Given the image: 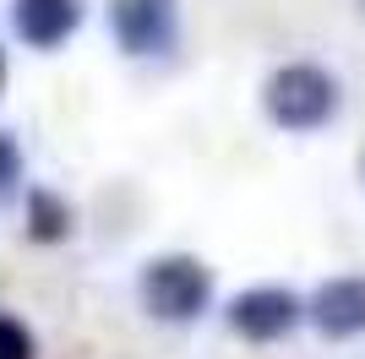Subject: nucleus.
Listing matches in <instances>:
<instances>
[{
	"mask_svg": "<svg viewBox=\"0 0 365 359\" xmlns=\"http://www.w3.org/2000/svg\"><path fill=\"white\" fill-rule=\"evenodd\" d=\"M338 109V82L322 66H284L267 82V115L284 125V131H317L327 125V115Z\"/></svg>",
	"mask_w": 365,
	"mask_h": 359,
	"instance_id": "nucleus-1",
	"label": "nucleus"
},
{
	"mask_svg": "<svg viewBox=\"0 0 365 359\" xmlns=\"http://www.w3.org/2000/svg\"><path fill=\"white\" fill-rule=\"evenodd\" d=\"M207 288H213L207 272L197 261H185V256H164V261H153L142 272V294H148V305L164 321H191L207 305Z\"/></svg>",
	"mask_w": 365,
	"mask_h": 359,
	"instance_id": "nucleus-2",
	"label": "nucleus"
},
{
	"mask_svg": "<svg viewBox=\"0 0 365 359\" xmlns=\"http://www.w3.org/2000/svg\"><path fill=\"white\" fill-rule=\"evenodd\" d=\"M294 321H300V299L284 294V288H251V294H240L229 305V327L240 338H251V343H273Z\"/></svg>",
	"mask_w": 365,
	"mask_h": 359,
	"instance_id": "nucleus-3",
	"label": "nucleus"
},
{
	"mask_svg": "<svg viewBox=\"0 0 365 359\" xmlns=\"http://www.w3.org/2000/svg\"><path fill=\"white\" fill-rule=\"evenodd\" d=\"M115 38L131 55H164L175 44V6L169 0H115Z\"/></svg>",
	"mask_w": 365,
	"mask_h": 359,
	"instance_id": "nucleus-4",
	"label": "nucleus"
},
{
	"mask_svg": "<svg viewBox=\"0 0 365 359\" xmlns=\"http://www.w3.org/2000/svg\"><path fill=\"white\" fill-rule=\"evenodd\" d=\"M311 321L327 338H354L365 332V278H333L311 299Z\"/></svg>",
	"mask_w": 365,
	"mask_h": 359,
	"instance_id": "nucleus-5",
	"label": "nucleus"
},
{
	"mask_svg": "<svg viewBox=\"0 0 365 359\" xmlns=\"http://www.w3.org/2000/svg\"><path fill=\"white\" fill-rule=\"evenodd\" d=\"M76 16H82L76 0H16V33L38 49L61 44L66 33L76 28Z\"/></svg>",
	"mask_w": 365,
	"mask_h": 359,
	"instance_id": "nucleus-6",
	"label": "nucleus"
},
{
	"mask_svg": "<svg viewBox=\"0 0 365 359\" xmlns=\"http://www.w3.org/2000/svg\"><path fill=\"white\" fill-rule=\"evenodd\" d=\"M0 359H33L28 332L16 327V321H6V316H0Z\"/></svg>",
	"mask_w": 365,
	"mask_h": 359,
	"instance_id": "nucleus-7",
	"label": "nucleus"
},
{
	"mask_svg": "<svg viewBox=\"0 0 365 359\" xmlns=\"http://www.w3.org/2000/svg\"><path fill=\"white\" fill-rule=\"evenodd\" d=\"M16 180H22V158H16V142H11V136H0V202L11 196Z\"/></svg>",
	"mask_w": 365,
	"mask_h": 359,
	"instance_id": "nucleus-8",
	"label": "nucleus"
},
{
	"mask_svg": "<svg viewBox=\"0 0 365 359\" xmlns=\"http://www.w3.org/2000/svg\"><path fill=\"white\" fill-rule=\"evenodd\" d=\"M0 82H6V55H0Z\"/></svg>",
	"mask_w": 365,
	"mask_h": 359,
	"instance_id": "nucleus-9",
	"label": "nucleus"
}]
</instances>
